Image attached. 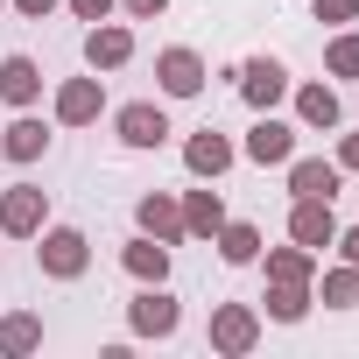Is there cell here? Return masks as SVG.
Instances as JSON below:
<instances>
[{"label":"cell","mask_w":359,"mask_h":359,"mask_svg":"<svg viewBox=\"0 0 359 359\" xmlns=\"http://www.w3.org/2000/svg\"><path fill=\"white\" fill-rule=\"evenodd\" d=\"M240 155H247V162H261V169H282V162L296 155V127H289V120H275V113H261V120L247 127Z\"/></svg>","instance_id":"7c38bea8"},{"label":"cell","mask_w":359,"mask_h":359,"mask_svg":"<svg viewBox=\"0 0 359 359\" xmlns=\"http://www.w3.org/2000/svg\"><path fill=\"white\" fill-rule=\"evenodd\" d=\"M176 324H184V303L169 296V282H141V296L127 303V331L134 338H176Z\"/></svg>","instance_id":"3957f363"},{"label":"cell","mask_w":359,"mask_h":359,"mask_svg":"<svg viewBox=\"0 0 359 359\" xmlns=\"http://www.w3.org/2000/svg\"><path fill=\"white\" fill-rule=\"evenodd\" d=\"M36 268H43L50 282H78V275L92 268L85 226H43V233H36Z\"/></svg>","instance_id":"6da1fadb"},{"label":"cell","mask_w":359,"mask_h":359,"mask_svg":"<svg viewBox=\"0 0 359 359\" xmlns=\"http://www.w3.org/2000/svg\"><path fill=\"white\" fill-rule=\"evenodd\" d=\"M120 268H127L134 282H169V247H162L155 233H134V240L120 247Z\"/></svg>","instance_id":"d6986e66"},{"label":"cell","mask_w":359,"mask_h":359,"mask_svg":"<svg viewBox=\"0 0 359 359\" xmlns=\"http://www.w3.org/2000/svg\"><path fill=\"white\" fill-rule=\"evenodd\" d=\"M120 15L127 22H155V15H169V0H120Z\"/></svg>","instance_id":"f1b7e54d"},{"label":"cell","mask_w":359,"mask_h":359,"mask_svg":"<svg viewBox=\"0 0 359 359\" xmlns=\"http://www.w3.org/2000/svg\"><path fill=\"white\" fill-rule=\"evenodd\" d=\"M226 226V198L205 184V191H184V240H212Z\"/></svg>","instance_id":"ffe728a7"},{"label":"cell","mask_w":359,"mask_h":359,"mask_svg":"<svg viewBox=\"0 0 359 359\" xmlns=\"http://www.w3.org/2000/svg\"><path fill=\"white\" fill-rule=\"evenodd\" d=\"M113 134H120L127 148H162L176 127H169V113H162L155 99H127V106L113 113Z\"/></svg>","instance_id":"9c48e42d"},{"label":"cell","mask_w":359,"mask_h":359,"mask_svg":"<svg viewBox=\"0 0 359 359\" xmlns=\"http://www.w3.org/2000/svg\"><path fill=\"white\" fill-rule=\"evenodd\" d=\"M0 15H8V0H0Z\"/></svg>","instance_id":"1f68e13d"},{"label":"cell","mask_w":359,"mask_h":359,"mask_svg":"<svg viewBox=\"0 0 359 359\" xmlns=\"http://www.w3.org/2000/svg\"><path fill=\"white\" fill-rule=\"evenodd\" d=\"M212 247H219V261H226V268H254L268 240H261V226H254V219H226V226L212 233Z\"/></svg>","instance_id":"ac0fdd59"},{"label":"cell","mask_w":359,"mask_h":359,"mask_svg":"<svg viewBox=\"0 0 359 359\" xmlns=\"http://www.w3.org/2000/svg\"><path fill=\"white\" fill-rule=\"evenodd\" d=\"M205 338H212V352H226V359H247V352L261 345V310H254V303H212V324H205Z\"/></svg>","instance_id":"7a4b0ae2"},{"label":"cell","mask_w":359,"mask_h":359,"mask_svg":"<svg viewBox=\"0 0 359 359\" xmlns=\"http://www.w3.org/2000/svg\"><path fill=\"white\" fill-rule=\"evenodd\" d=\"M134 219H141V233H155L162 247L184 240V198H169V191H148V198L134 205Z\"/></svg>","instance_id":"e0dca14e"},{"label":"cell","mask_w":359,"mask_h":359,"mask_svg":"<svg viewBox=\"0 0 359 359\" xmlns=\"http://www.w3.org/2000/svg\"><path fill=\"white\" fill-rule=\"evenodd\" d=\"M64 8H71L78 22H113V15H120V0H64Z\"/></svg>","instance_id":"4316f807"},{"label":"cell","mask_w":359,"mask_h":359,"mask_svg":"<svg viewBox=\"0 0 359 359\" xmlns=\"http://www.w3.org/2000/svg\"><path fill=\"white\" fill-rule=\"evenodd\" d=\"M205 57L191 50V43H169V50H155V85H162V99H198L205 92Z\"/></svg>","instance_id":"8992f818"},{"label":"cell","mask_w":359,"mask_h":359,"mask_svg":"<svg viewBox=\"0 0 359 359\" xmlns=\"http://www.w3.org/2000/svg\"><path fill=\"white\" fill-rule=\"evenodd\" d=\"M261 303H268V317H275V324H303V317H310V303H317V289H310V282H268V296H261Z\"/></svg>","instance_id":"7402d4cb"},{"label":"cell","mask_w":359,"mask_h":359,"mask_svg":"<svg viewBox=\"0 0 359 359\" xmlns=\"http://www.w3.org/2000/svg\"><path fill=\"white\" fill-rule=\"evenodd\" d=\"M289 240L310 247V254L324 261V247L338 240V212H331V198H289Z\"/></svg>","instance_id":"ba28073f"},{"label":"cell","mask_w":359,"mask_h":359,"mask_svg":"<svg viewBox=\"0 0 359 359\" xmlns=\"http://www.w3.org/2000/svg\"><path fill=\"white\" fill-rule=\"evenodd\" d=\"M8 8H15V15H22V22H50V15H57V8H64V0H8Z\"/></svg>","instance_id":"83f0119b"},{"label":"cell","mask_w":359,"mask_h":359,"mask_svg":"<svg viewBox=\"0 0 359 359\" xmlns=\"http://www.w3.org/2000/svg\"><path fill=\"white\" fill-rule=\"evenodd\" d=\"M233 78H240V99H247L254 113H275V106L289 99V85H296L282 57H247V64H240Z\"/></svg>","instance_id":"5b68a950"},{"label":"cell","mask_w":359,"mask_h":359,"mask_svg":"<svg viewBox=\"0 0 359 359\" xmlns=\"http://www.w3.org/2000/svg\"><path fill=\"white\" fill-rule=\"evenodd\" d=\"M282 169H289V198H338V184H345V169L331 155H289Z\"/></svg>","instance_id":"4fadbf2b"},{"label":"cell","mask_w":359,"mask_h":359,"mask_svg":"<svg viewBox=\"0 0 359 359\" xmlns=\"http://www.w3.org/2000/svg\"><path fill=\"white\" fill-rule=\"evenodd\" d=\"M331 247H338V261H352V268H359V226H338V240H331Z\"/></svg>","instance_id":"4dcf8cb0"},{"label":"cell","mask_w":359,"mask_h":359,"mask_svg":"<svg viewBox=\"0 0 359 359\" xmlns=\"http://www.w3.org/2000/svg\"><path fill=\"white\" fill-rule=\"evenodd\" d=\"M0 99H8L15 113H29V106L43 99V64L22 57V50H15V57H0Z\"/></svg>","instance_id":"9a60e30c"},{"label":"cell","mask_w":359,"mask_h":359,"mask_svg":"<svg viewBox=\"0 0 359 359\" xmlns=\"http://www.w3.org/2000/svg\"><path fill=\"white\" fill-rule=\"evenodd\" d=\"M317 22L324 29H352L359 22V0H317Z\"/></svg>","instance_id":"484cf974"},{"label":"cell","mask_w":359,"mask_h":359,"mask_svg":"<svg viewBox=\"0 0 359 359\" xmlns=\"http://www.w3.org/2000/svg\"><path fill=\"white\" fill-rule=\"evenodd\" d=\"M289 99H296V127H310V134H331L345 120V99L331 85H289Z\"/></svg>","instance_id":"5bb4252c"},{"label":"cell","mask_w":359,"mask_h":359,"mask_svg":"<svg viewBox=\"0 0 359 359\" xmlns=\"http://www.w3.org/2000/svg\"><path fill=\"white\" fill-rule=\"evenodd\" d=\"M352 198H359V191H352Z\"/></svg>","instance_id":"d6a6232c"},{"label":"cell","mask_w":359,"mask_h":359,"mask_svg":"<svg viewBox=\"0 0 359 359\" xmlns=\"http://www.w3.org/2000/svg\"><path fill=\"white\" fill-rule=\"evenodd\" d=\"M50 113H57V127H92V120L106 113V78H99V71H92V78H64L57 99H50Z\"/></svg>","instance_id":"52a82bcc"},{"label":"cell","mask_w":359,"mask_h":359,"mask_svg":"<svg viewBox=\"0 0 359 359\" xmlns=\"http://www.w3.org/2000/svg\"><path fill=\"white\" fill-rule=\"evenodd\" d=\"M233 162H240V148H233L219 127H198V134L184 141V169L198 176V184H219V176H226Z\"/></svg>","instance_id":"30bf717a"},{"label":"cell","mask_w":359,"mask_h":359,"mask_svg":"<svg viewBox=\"0 0 359 359\" xmlns=\"http://www.w3.org/2000/svg\"><path fill=\"white\" fill-rule=\"evenodd\" d=\"M331 162H338V169H345V176H359V134H345V141H338V155H331Z\"/></svg>","instance_id":"f546056e"},{"label":"cell","mask_w":359,"mask_h":359,"mask_svg":"<svg viewBox=\"0 0 359 359\" xmlns=\"http://www.w3.org/2000/svg\"><path fill=\"white\" fill-rule=\"evenodd\" d=\"M324 71H331V78H359V29H338V36L324 43Z\"/></svg>","instance_id":"d4e9b609"},{"label":"cell","mask_w":359,"mask_h":359,"mask_svg":"<svg viewBox=\"0 0 359 359\" xmlns=\"http://www.w3.org/2000/svg\"><path fill=\"white\" fill-rule=\"evenodd\" d=\"M134 64V29L127 22H92L85 29V71H127Z\"/></svg>","instance_id":"8fae6325"},{"label":"cell","mask_w":359,"mask_h":359,"mask_svg":"<svg viewBox=\"0 0 359 359\" xmlns=\"http://www.w3.org/2000/svg\"><path fill=\"white\" fill-rule=\"evenodd\" d=\"M0 155L22 162V169H29V162H43V155H50V127H43L36 113H15L8 127H0Z\"/></svg>","instance_id":"2e32d148"},{"label":"cell","mask_w":359,"mask_h":359,"mask_svg":"<svg viewBox=\"0 0 359 359\" xmlns=\"http://www.w3.org/2000/svg\"><path fill=\"white\" fill-rule=\"evenodd\" d=\"M43 345V317L36 310H8V317H0V352H8V359H29Z\"/></svg>","instance_id":"603a6c76"},{"label":"cell","mask_w":359,"mask_h":359,"mask_svg":"<svg viewBox=\"0 0 359 359\" xmlns=\"http://www.w3.org/2000/svg\"><path fill=\"white\" fill-rule=\"evenodd\" d=\"M50 226V191L43 184H8L0 191V233L8 240H36Z\"/></svg>","instance_id":"277c9868"},{"label":"cell","mask_w":359,"mask_h":359,"mask_svg":"<svg viewBox=\"0 0 359 359\" xmlns=\"http://www.w3.org/2000/svg\"><path fill=\"white\" fill-rule=\"evenodd\" d=\"M317 303H324V310H359V268H352V261L324 268V275H317Z\"/></svg>","instance_id":"cb8c5ba5"},{"label":"cell","mask_w":359,"mask_h":359,"mask_svg":"<svg viewBox=\"0 0 359 359\" xmlns=\"http://www.w3.org/2000/svg\"><path fill=\"white\" fill-rule=\"evenodd\" d=\"M261 268H268V282H317V254L310 247H261Z\"/></svg>","instance_id":"44dd1931"}]
</instances>
